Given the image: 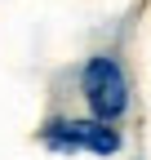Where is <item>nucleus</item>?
Returning a JSON list of instances; mask_svg holds the SVG:
<instances>
[{"label":"nucleus","instance_id":"nucleus-2","mask_svg":"<svg viewBox=\"0 0 151 160\" xmlns=\"http://www.w3.org/2000/svg\"><path fill=\"white\" fill-rule=\"evenodd\" d=\"M40 147L58 151V156H120L124 151V133L116 125H102V120L93 116H53L40 125Z\"/></svg>","mask_w":151,"mask_h":160},{"label":"nucleus","instance_id":"nucleus-3","mask_svg":"<svg viewBox=\"0 0 151 160\" xmlns=\"http://www.w3.org/2000/svg\"><path fill=\"white\" fill-rule=\"evenodd\" d=\"M138 160H142V156H138Z\"/></svg>","mask_w":151,"mask_h":160},{"label":"nucleus","instance_id":"nucleus-1","mask_svg":"<svg viewBox=\"0 0 151 160\" xmlns=\"http://www.w3.org/2000/svg\"><path fill=\"white\" fill-rule=\"evenodd\" d=\"M80 98H85V111L102 125H124L129 111H134V80H129L124 62L116 53H93L85 58L80 67Z\"/></svg>","mask_w":151,"mask_h":160}]
</instances>
